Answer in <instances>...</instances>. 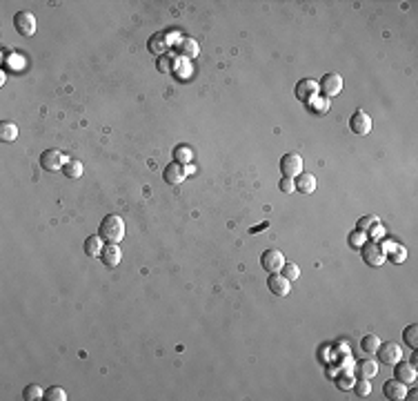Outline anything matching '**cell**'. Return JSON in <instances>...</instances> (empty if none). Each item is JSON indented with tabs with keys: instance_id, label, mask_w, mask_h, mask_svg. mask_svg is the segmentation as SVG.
<instances>
[{
	"instance_id": "cell-35",
	"label": "cell",
	"mask_w": 418,
	"mask_h": 401,
	"mask_svg": "<svg viewBox=\"0 0 418 401\" xmlns=\"http://www.w3.org/2000/svg\"><path fill=\"white\" fill-rule=\"evenodd\" d=\"M405 397H407L409 401H416V390H412V392H407V394H405Z\"/></svg>"
},
{
	"instance_id": "cell-29",
	"label": "cell",
	"mask_w": 418,
	"mask_h": 401,
	"mask_svg": "<svg viewBox=\"0 0 418 401\" xmlns=\"http://www.w3.org/2000/svg\"><path fill=\"white\" fill-rule=\"evenodd\" d=\"M354 390H356V394H358V397H367V394L372 392V384H369V379L360 377V379L354 384Z\"/></svg>"
},
{
	"instance_id": "cell-16",
	"label": "cell",
	"mask_w": 418,
	"mask_h": 401,
	"mask_svg": "<svg viewBox=\"0 0 418 401\" xmlns=\"http://www.w3.org/2000/svg\"><path fill=\"white\" fill-rule=\"evenodd\" d=\"M316 176L314 174H309V172H300L298 176L294 178V185H296V190H298L300 194H312L316 190Z\"/></svg>"
},
{
	"instance_id": "cell-20",
	"label": "cell",
	"mask_w": 418,
	"mask_h": 401,
	"mask_svg": "<svg viewBox=\"0 0 418 401\" xmlns=\"http://www.w3.org/2000/svg\"><path fill=\"white\" fill-rule=\"evenodd\" d=\"M100 252H103V239H100L98 234L85 241V254L87 257H100Z\"/></svg>"
},
{
	"instance_id": "cell-32",
	"label": "cell",
	"mask_w": 418,
	"mask_h": 401,
	"mask_svg": "<svg viewBox=\"0 0 418 401\" xmlns=\"http://www.w3.org/2000/svg\"><path fill=\"white\" fill-rule=\"evenodd\" d=\"M278 187H280V192H285V194L294 192V190H296V185H294V178H289V176H282V178H280V183H278Z\"/></svg>"
},
{
	"instance_id": "cell-7",
	"label": "cell",
	"mask_w": 418,
	"mask_h": 401,
	"mask_svg": "<svg viewBox=\"0 0 418 401\" xmlns=\"http://www.w3.org/2000/svg\"><path fill=\"white\" fill-rule=\"evenodd\" d=\"M318 89L325 94L327 98L338 96V94L343 92V78L338 76V74H325V76H322V80L318 83Z\"/></svg>"
},
{
	"instance_id": "cell-14",
	"label": "cell",
	"mask_w": 418,
	"mask_h": 401,
	"mask_svg": "<svg viewBox=\"0 0 418 401\" xmlns=\"http://www.w3.org/2000/svg\"><path fill=\"white\" fill-rule=\"evenodd\" d=\"M383 392H385L387 399L401 401V399H405V394H407V384H403V381H398V379H392V381H387V384L383 386Z\"/></svg>"
},
{
	"instance_id": "cell-26",
	"label": "cell",
	"mask_w": 418,
	"mask_h": 401,
	"mask_svg": "<svg viewBox=\"0 0 418 401\" xmlns=\"http://www.w3.org/2000/svg\"><path fill=\"white\" fill-rule=\"evenodd\" d=\"M376 372H378V363L376 361H363L360 363V377H365V379H372V377H376Z\"/></svg>"
},
{
	"instance_id": "cell-3",
	"label": "cell",
	"mask_w": 418,
	"mask_h": 401,
	"mask_svg": "<svg viewBox=\"0 0 418 401\" xmlns=\"http://www.w3.org/2000/svg\"><path fill=\"white\" fill-rule=\"evenodd\" d=\"M260 265L267 272H280L282 265H285V254L280 250H276V247H269V250L260 254Z\"/></svg>"
},
{
	"instance_id": "cell-17",
	"label": "cell",
	"mask_w": 418,
	"mask_h": 401,
	"mask_svg": "<svg viewBox=\"0 0 418 401\" xmlns=\"http://www.w3.org/2000/svg\"><path fill=\"white\" fill-rule=\"evenodd\" d=\"M60 172H63L67 178H80V176H83V172H85V165L80 163V160H76V158H69L63 165V170H60Z\"/></svg>"
},
{
	"instance_id": "cell-12",
	"label": "cell",
	"mask_w": 418,
	"mask_h": 401,
	"mask_svg": "<svg viewBox=\"0 0 418 401\" xmlns=\"http://www.w3.org/2000/svg\"><path fill=\"white\" fill-rule=\"evenodd\" d=\"M394 379L403 381V384H414L416 381V366H412L409 361H396L394 363Z\"/></svg>"
},
{
	"instance_id": "cell-1",
	"label": "cell",
	"mask_w": 418,
	"mask_h": 401,
	"mask_svg": "<svg viewBox=\"0 0 418 401\" xmlns=\"http://www.w3.org/2000/svg\"><path fill=\"white\" fill-rule=\"evenodd\" d=\"M98 236L107 241V243H120L125 239V221L118 216V214H107V216L100 221L98 227Z\"/></svg>"
},
{
	"instance_id": "cell-33",
	"label": "cell",
	"mask_w": 418,
	"mask_h": 401,
	"mask_svg": "<svg viewBox=\"0 0 418 401\" xmlns=\"http://www.w3.org/2000/svg\"><path fill=\"white\" fill-rule=\"evenodd\" d=\"M349 379H352L349 374H340V377L336 379V386H338L340 390H349V388L354 386V381H349Z\"/></svg>"
},
{
	"instance_id": "cell-34",
	"label": "cell",
	"mask_w": 418,
	"mask_h": 401,
	"mask_svg": "<svg viewBox=\"0 0 418 401\" xmlns=\"http://www.w3.org/2000/svg\"><path fill=\"white\" fill-rule=\"evenodd\" d=\"M360 236H363V232H354V234H349V243H352V245H360Z\"/></svg>"
},
{
	"instance_id": "cell-28",
	"label": "cell",
	"mask_w": 418,
	"mask_h": 401,
	"mask_svg": "<svg viewBox=\"0 0 418 401\" xmlns=\"http://www.w3.org/2000/svg\"><path fill=\"white\" fill-rule=\"evenodd\" d=\"M165 49H167L165 36H151V38H149V51H151V53H163Z\"/></svg>"
},
{
	"instance_id": "cell-2",
	"label": "cell",
	"mask_w": 418,
	"mask_h": 401,
	"mask_svg": "<svg viewBox=\"0 0 418 401\" xmlns=\"http://www.w3.org/2000/svg\"><path fill=\"white\" fill-rule=\"evenodd\" d=\"M13 27H16V31L20 36L29 38L36 33V16H33L31 11H18L16 16H13Z\"/></svg>"
},
{
	"instance_id": "cell-18",
	"label": "cell",
	"mask_w": 418,
	"mask_h": 401,
	"mask_svg": "<svg viewBox=\"0 0 418 401\" xmlns=\"http://www.w3.org/2000/svg\"><path fill=\"white\" fill-rule=\"evenodd\" d=\"M192 156H194V152H192L189 145H176L174 147V163L187 165V163H192Z\"/></svg>"
},
{
	"instance_id": "cell-5",
	"label": "cell",
	"mask_w": 418,
	"mask_h": 401,
	"mask_svg": "<svg viewBox=\"0 0 418 401\" xmlns=\"http://www.w3.org/2000/svg\"><path fill=\"white\" fill-rule=\"evenodd\" d=\"M280 172L282 176H289V178H296L298 174L302 172V158L300 154H282L280 156Z\"/></svg>"
},
{
	"instance_id": "cell-9",
	"label": "cell",
	"mask_w": 418,
	"mask_h": 401,
	"mask_svg": "<svg viewBox=\"0 0 418 401\" xmlns=\"http://www.w3.org/2000/svg\"><path fill=\"white\" fill-rule=\"evenodd\" d=\"M376 354H378V361H383V363H387V366H394L396 361L403 357V350H401L398 343H392V341H387V343H381V345H378Z\"/></svg>"
},
{
	"instance_id": "cell-31",
	"label": "cell",
	"mask_w": 418,
	"mask_h": 401,
	"mask_svg": "<svg viewBox=\"0 0 418 401\" xmlns=\"http://www.w3.org/2000/svg\"><path fill=\"white\" fill-rule=\"evenodd\" d=\"M372 227H381V225H378V218H376V216H363V218L358 221V232H369Z\"/></svg>"
},
{
	"instance_id": "cell-30",
	"label": "cell",
	"mask_w": 418,
	"mask_h": 401,
	"mask_svg": "<svg viewBox=\"0 0 418 401\" xmlns=\"http://www.w3.org/2000/svg\"><path fill=\"white\" fill-rule=\"evenodd\" d=\"M174 67H176V60H174V56H160L158 58V71L169 74V71H174Z\"/></svg>"
},
{
	"instance_id": "cell-24",
	"label": "cell",
	"mask_w": 418,
	"mask_h": 401,
	"mask_svg": "<svg viewBox=\"0 0 418 401\" xmlns=\"http://www.w3.org/2000/svg\"><path fill=\"white\" fill-rule=\"evenodd\" d=\"M43 394H45V390L40 386H36V384H29L23 390V399L25 401H36V399H43Z\"/></svg>"
},
{
	"instance_id": "cell-13",
	"label": "cell",
	"mask_w": 418,
	"mask_h": 401,
	"mask_svg": "<svg viewBox=\"0 0 418 401\" xmlns=\"http://www.w3.org/2000/svg\"><path fill=\"white\" fill-rule=\"evenodd\" d=\"M185 176H187V170L180 163H172L165 167V172H163V180L167 185H178V183H183L185 180Z\"/></svg>"
},
{
	"instance_id": "cell-25",
	"label": "cell",
	"mask_w": 418,
	"mask_h": 401,
	"mask_svg": "<svg viewBox=\"0 0 418 401\" xmlns=\"http://www.w3.org/2000/svg\"><path fill=\"white\" fill-rule=\"evenodd\" d=\"M43 399H47V401H65V399H67V392H65L60 386H51V388H47V390H45Z\"/></svg>"
},
{
	"instance_id": "cell-8",
	"label": "cell",
	"mask_w": 418,
	"mask_h": 401,
	"mask_svg": "<svg viewBox=\"0 0 418 401\" xmlns=\"http://www.w3.org/2000/svg\"><path fill=\"white\" fill-rule=\"evenodd\" d=\"M349 130H352L354 134H358V136L369 134L372 132V118H369V114L363 112V110L352 114V118H349Z\"/></svg>"
},
{
	"instance_id": "cell-10",
	"label": "cell",
	"mask_w": 418,
	"mask_h": 401,
	"mask_svg": "<svg viewBox=\"0 0 418 401\" xmlns=\"http://www.w3.org/2000/svg\"><path fill=\"white\" fill-rule=\"evenodd\" d=\"M363 259H365V263H369V265H381L383 261H385V254H383L381 245L376 243V241H365V243H363Z\"/></svg>"
},
{
	"instance_id": "cell-22",
	"label": "cell",
	"mask_w": 418,
	"mask_h": 401,
	"mask_svg": "<svg viewBox=\"0 0 418 401\" xmlns=\"http://www.w3.org/2000/svg\"><path fill=\"white\" fill-rule=\"evenodd\" d=\"M378 345H381V339L376 337V334H365L363 341H360L363 352H367V354H374L376 350H378Z\"/></svg>"
},
{
	"instance_id": "cell-6",
	"label": "cell",
	"mask_w": 418,
	"mask_h": 401,
	"mask_svg": "<svg viewBox=\"0 0 418 401\" xmlns=\"http://www.w3.org/2000/svg\"><path fill=\"white\" fill-rule=\"evenodd\" d=\"M318 83L316 80H312V78H302V80H298V85H296V89H294V94H296V98L298 100H302V103H309V100H314L316 96H318Z\"/></svg>"
},
{
	"instance_id": "cell-27",
	"label": "cell",
	"mask_w": 418,
	"mask_h": 401,
	"mask_svg": "<svg viewBox=\"0 0 418 401\" xmlns=\"http://www.w3.org/2000/svg\"><path fill=\"white\" fill-rule=\"evenodd\" d=\"M280 274H282V277H285L287 281H296V279L300 277V270H298V265H296V263H287V261H285V265H282Z\"/></svg>"
},
{
	"instance_id": "cell-23",
	"label": "cell",
	"mask_w": 418,
	"mask_h": 401,
	"mask_svg": "<svg viewBox=\"0 0 418 401\" xmlns=\"http://www.w3.org/2000/svg\"><path fill=\"white\" fill-rule=\"evenodd\" d=\"M178 51L183 53L185 58H196L198 56V45L194 43V40H183V43L178 45Z\"/></svg>"
},
{
	"instance_id": "cell-4",
	"label": "cell",
	"mask_w": 418,
	"mask_h": 401,
	"mask_svg": "<svg viewBox=\"0 0 418 401\" xmlns=\"http://www.w3.org/2000/svg\"><path fill=\"white\" fill-rule=\"evenodd\" d=\"M69 158H65L63 152L58 150H45L43 154H40V167H43L45 172H58L63 170V165L67 163Z\"/></svg>"
},
{
	"instance_id": "cell-15",
	"label": "cell",
	"mask_w": 418,
	"mask_h": 401,
	"mask_svg": "<svg viewBox=\"0 0 418 401\" xmlns=\"http://www.w3.org/2000/svg\"><path fill=\"white\" fill-rule=\"evenodd\" d=\"M100 259H103V263H105L107 267H116V265L120 263V259H123V252H120L118 243H107V245H103Z\"/></svg>"
},
{
	"instance_id": "cell-21",
	"label": "cell",
	"mask_w": 418,
	"mask_h": 401,
	"mask_svg": "<svg viewBox=\"0 0 418 401\" xmlns=\"http://www.w3.org/2000/svg\"><path fill=\"white\" fill-rule=\"evenodd\" d=\"M403 341H405L412 350H416V348H418V325L416 323L407 325L405 330H403Z\"/></svg>"
},
{
	"instance_id": "cell-19",
	"label": "cell",
	"mask_w": 418,
	"mask_h": 401,
	"mask_svg": "<svg viewBox=\"0 0 418 401\" xmlns=\"http://www.w3.org/2000/svg\"><path fill=\"white\" fill-rule=\"evenodd\" d=\"M16 136H18L16 123L3 120V123H0V140H5V143H11V140H16Z\"/></svg>"
},
{
	"instance_id": "cell-11",
	"label": "cell",
	"mask_w": 418,
	"mask_h": 401,
	"mask_svg": "<svg viewBox=\"0 0 418 401\" xmlns=\"http://www.w3.org/2000/svg\"><path fill=\"white\" fill-rule=\"evenodd\" d=\"M267 287L274 297H287L289 294V281L280 272H272L267 279Z\"/></svg>"
}]
</instances>
